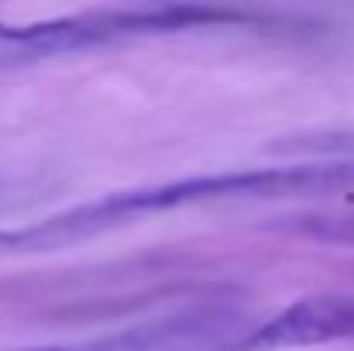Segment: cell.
<instances>
[{
    "mask_svg": "<svg viewBox=\"0 0 354 351\" xmlns=\"http://www.w3.org/2000/svg\"><path fill=\"white\" fill-rule=\"evenodd\" d=\"M234 317L207 310V314H179L155 324H141L100 341H83V345H73V351H207L224 334H234Z\"/></svg>",
    "mask_w": 354,
    "mask_h": 351,
    "instance_id": "3",
    "label": "cell"
},
{
    "mask_svg": "<svg viewBox=\"0 0 354 351\" xmlns=\"http://www.w3.org/2000/svg\"><path fill=\"white\" fill-rule=\"evenodd\" d=\"M28 351H73V345H48V348H28Z\"/></svg>",
    "mask_w": 354,
    "mask_h": 351,
    "instance_id": "5",
    "label": "cell"
},
{
    "mask_svg": "<svg viewBox=\"0 0 354 351\" xmlns=\"http://www.w3.org/2000/svg\"><path fill=\"white\" fill-rule=\"evenodd\" d=\"M354 341V300L337 293H317L292 300L265 324L244 331L231 351H279V348H320Z\"/></svg>",
    "mask_w": 354,
    "mask_h": 351,
    "instance_id": "2",
    "label": "cell"
},
{
    "mask_svg": "<svg viewBox=\"0 0 354 351\" xmlns=\"http://www.w3.org/2000/svg\"><path fill=\"white\" fill-rule=\"evenodd\" d=\"M3 28H7V24H0V45H3Z\"/></svg>",
    "mask_w": 354,
    "mask_h": 351,
    "instance_id": "6",
    "label": "cell"
},
{
    "mask_svg": "<svg viewBox=\"0 0 354 351\" xmlns=\"http://www.w3.org/2000/svg\"><path fill=\"white\" fill-rule=\"evenodd\" d=\"M272 155H306L310 162H354V131H320V134H289L268 145Z\"/></svg>",
    "mask_w": 354,
    "mask_h": 351,
    "instance_id": "4",
    "label": "cell"
},
{
    "mask_svg": "<svg viewBox=\"0 0 354 351\" xmlns=\"http://www.w3.org/2000/svg\"><path fill=\"white\" fill-rule=\"evenodd\" d=\"M354 190V162H299L275 169H244V172H217L193 176L162 186L124 190L107 200L83 204L66 210V224L76 241L118 228L138 214L189 207V204H224V200H289V197H334Z\"/></svg>",
    "mask_w": 354,
    "mask_h": 351,
    "instance_id": "1",
    "label": "cell"
}]
</instances>
